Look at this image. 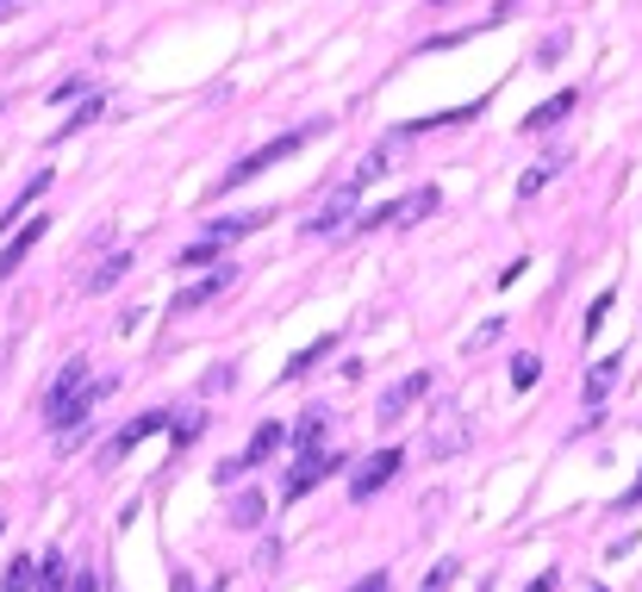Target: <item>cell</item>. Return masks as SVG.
I'll list each match as a JSON object with an SVG mask.
<instances>
[{"label": "cell", "instance_id": "6da1fadb", "mask_svg": "<svg viewBox=\"0 0 642 592\" xmlns=\"http://www.w3.org/2000/svg\"><path fill=\"white\" fill-rule=\"evenodd\" d=\"M113 393V381H94L88 387V362H63V375L50 381V393H44V418H50V431H76L88 412H94V400H106Z\"/></svg>", "mask_w": 642, "mask_h": 592}, {"label": "cell", "instance_id": "7a4b0ae2", "mask_svg": "<svg viewBox=\"0 0 642 592\" xmlns=\"http://www.w3.org/2000/svg\"><path fill=\"white\" fill-rule=\"evenodd\" d=\"M312 132H325V125H300V132H288V137H274V144H262V150H256V156H244V163H237V169L225 175V188H244L250 175L274 169V163H288V156L300 150V144H312Z\"/></svg>", "mask_w": 642, "mask_h": 592}, {"label": "cell", "instance_id": "3957f363", "mask_svg": "<svg viewBox=\"0 0 642 592\" xmlns=\"http://www.w3.org/2000/svg\"><path fill=\"white\" fill-rule=\"evenodd\" d=\"M356 206H362V188L350 181V188H337L331 200H325V206L312 212V219H306L300 231H306V237H337V231H343V225L356 219Z\"/></svg>", "mask_w": 642, "mask_h": 592}, {"label": "cell", "instance_id": "277c9868", "mask_svg": "<svg viewBox=\"0 0 642 592\" xmlns=\"http://www.w3.org/2000/svg\"><path fill=\"white\" fill-rule=\"evenodd\" d=\"M399 468H406V449H374V456L350 474V499H374L393 474H399Z\"/></svg>", "mask_w": 642, "mask_h": 592}, {"label": "cell", "instance_id": "5b68a950", "mask_svg": "<svg viewBox=\"0 0 642 592\" xmlns=\"http://www.w3.org/2000/svg\"><path fill=\"white\" fill-rule=\"evenodd\" d=\"M337 468H343V456H337V449H318V456L306 449V456H300V468L288 474V487H281V499H306L312 487H318V480H331Z\"/></svg>", "mask_w": 642, "mask_h": 592}, {"label": "cell", "instance_id": "8992f818", "mask_svg": "<svg viewBox=\"0 0 642 592\" xmlns=\"http://www.w3.org/2000/svg\"><path fill=\"white\" fill-rule=\"evenodd\" d=\"M425 393H430V375H406V381H393L387 393H381L374 418H381V424H399L412 412V400H425Z\"/></svg>", "mask_w": 642, "mask_h": 592}, {"label": "cell", "instance_id": "52a82bcc", "mask_svg": "<svg viewBox=\"0 0 642 592\" xmlns=\"http://www.w3.org/2000/svg\"><path fill=\"white\" fill-rule=\"evenodd\" d=\"M281 437H288V431H281L274 418H262V424H256V437H250V449H244L237 461H225V468H218V480H237L244 468H256V461H269L274 449H281Z\"/></svg>", "mask_w": 642, "mask_h": 592}, {"label": "cell", "instance_id": "ba28073f", "mask_svg": "<svg viewBox=\"0 0 642 592\" xmlns=\"http://www.w3.org/2000/svg\"><path fill=\"white\" fill-rule=\"evenodd\" d=\"M225 287H237V268H232V263H225V268H213V275H206V281H200V287H188V293H176L169 306H176V312L213 306V300H218V293H225Z\"/></svg>", "mask_w": 642, "mask_h": 592}, {"label": "cell", "instance_id": "9c48e42d", "mask_svg": "<svg viewBox=\"0 0 642 592\" xmlns=\"http://www.w3.org/2000/svg\"><path fill=\"white\" fill-rule=\"evenodd\" d=\"M269 225V212H232V219H213V225H206V244H244V237H250V231H262Z\"/></svg>", "mask_w": 642, "mask_h": 592}, {"label": "cell", "instance_id": "30bf717a", "mask_svg": "<svg viewBox=\"0 0 642 592\" xmlns=\"http://www.w3.org/2000/svg\"><path fill=\"white\" fill-rule=\"evenodd\" d=\"M156 431H162V412H137L132 424H125V431H119L113 443H106V461H119V456H132L137 443L144 437H156Z\"/></svg>", "mask_w": 642, "mask_h": 592}, {"label": "cell", "instance_id": "8fae6325", "mask_svg": "<svg viewBox=\"0 0 642 592\" xmlns=\"http://www.w3.org/2000/svg\"><path fill=\"white\" fill-rule=\"evenodd\" d=\"M611 387H618V356H605V362H593V368H586V387H581L586 412H599V405L611 400Z\"/></svg>", "mask_w": 642, "mask_h": 592}, {"label": "cell", "instance_id": "7c38bea8", "mask_svg": "<svg viewBox=\"0 0 642 592\" xmlns=\"http://www.w3.org/2000/svg\"><path fill=\"white\" fill-rule=\"evenodd\" d=\"M44 193H50V169H38V175H32V181L20 188V200H13V206L0 212V231H13V219H25V212H32V206L44 200Z\"/></svg>", "mask_w": 642, "mask_h": 592}, {"label": "cell", "instance_id": "4fadbf2b", "mask_svg": "<svg viewBox=\"0 0 642 592\" xmlns=\"http://www.w3.org/2000/svg\"><path fill=\"white\" fill-rule=\"evenodd\" d=\"M567 113H574V94H567V88H562V94H549L543 107H537V113H525V132L537 137V132H549V125H562Z\"/></svg>", "mask_w": 642, "mask_h": 592}, {"label": "cell", "instance_id": "5bb4252c", "mask_svg": "<svg viewBox=\"0 0 642 592\" xmlns=\"http://www.w3.org/2000/svg\"><path fill=\"white\" fill-rule=\"evenodd\" d=\"M44 231H50V219H25V225H20V237H13V249L0 256V275H13V268H20L25 256H32V244H38Z\"/></svg>", "mask_w": 642, "mask_h": 592}, {"label": "cell", "instance_id": "9a60e30c", "mask_svg": "<svg viewBox=\"0 0 642 592\" xmlns=\"http://www.w3.org/2000/svg\"><path fill=\"white\" fill-rule=\"evenodd\" d=\"M106 113V94H81V107L69 119H63V132H57V144H50V150H63V137H76V132H88V125H94V119Z\"/></svg>", "mask_w": 642, "mask_h": 592}, {"label": "cell", "instance_id": "2e32d148", "mask_svg": "<svg viewBox=\"0 0 642 592\" xmlns=\"http://www.w3.org/2000/svg\"><path fill=\"white\" fill-rule=\"evenodd\" d=\"M38 568L44 561H32V555H13V568L0 573V592H38Z\"/></svg>", "mask_w": 642, "mask_h": 592}, {"label": "cell", "instance_id": "e0dca14e", "mask_svg": "<svg viewBox=\"0 0 642 592\" xmlns=\"http://www.w3.org/2000/svg\"><path fill=\"white\" fill-rule=\"evenodd\" d=\"M331 349H337V337H331V331H325V337H312V344H306V349H300V356H293V362H288V381H300V375H312V368L325 362Z\"/></svg>", "mask_w": 642, "mask_h": 592}, {"label": "cell", "instance_id": "ac0fdd59", "mask_svg": "<svg viewBox=\"0 0 642 592\" xmlns=\"http://www.w3.org/2000/svg\"><path fill=\"white\" fill-rule=\"evenodd\" d=\"M555 175H562V150H555V156H543L537 169H525V181H518V200H537V193H543L549 181H555Z\"/></svg>", "mask_w": 642, "mask_h": 592}, {"label": "cell", "instance_id": "d6986e66", "mask_svg": "<svg viewBox=\"0 0 642 592\" xmlns=\"http://www.w3.org/2000/svg\"><path fill=\"white\" fill-rule=\"evenodd\" d=\"M125 268H132V249H113V256H106V263H100L94 275H88V293H106V287H113L119 275H125Z\"/></svg>", "mask_w": 642, "mask_h": 592}, {"label": "cell", "instance_id": "ffe728a7", "mask_svg": "<svg viewBox=\"0 0 642 592\" xmlns=\"http://www.w3.org/2000/svg\"><path fill=\"white\" fill-rule=\"evenodd\" d=\"M455 449H468V424L443 418V424H437V437H430V456L443 461V456H455Z\"/></svg>", "mask_w": 642, "mask_h": 592}, {"label": "cell", "instance_id": "44dd1931", "mask_svg": "<svg viewBox=\"0 0 642 592\" xmlns=\"http://www.w3.org/2000/svg\"><path fill=\"white\" fill-rule=\"evenodd\" d=\"M387 169H393V144H381V150H374L369 163H356V175H350V181H356V188H374V181H381Z\"/></svg>", "mask_w": 642, "mask_h": 592}, {"label": "cell", "instance_id": "7402d4cb", "mask_svg": "<svg viewBox=\"0 0 642 592\" xmlns=\"http://www.w3.org/2000/svg\"><path fill=\"white\" fill-rule=\"evenodd\" d=\"M237 524V530H250V524H262V493H237L232 499V512H225Z\"/></svg>", "mask_w": 642, "mask_h": 592}, {"label": "cell", "instance_id": "603a6c76", "mask_svg": "<svg viewBox=\"0 0 642 592\" xmlns=\"http://www.w3.org/2000/svg\"><path fill=\"white\" fill-rule=\"evenodd\" d=\"M69 587H76V573L63 568V561H44L38 568V592H69Z\"/></svg>", "mask_w": 642, "mask_h": 592}, {"label": "cell", "instance_id": "cb8c5ba5", "mask_svg": "<svg viewBox=\"0 0 642 592\" xmlns=\"http://www.w3.org/2000/svg\"><path fill=\"white\" fill-rule=\"evenodd\" d=\"M455 573H462V561H455V555H443V561L425 573V592H449V580H455Z\"/></svg>", "mask_w": 642, "mask_h": 592}, {"label": "cell", "instance_id": "d4e9b609", "mask_svg": "<svg viewBox=\"0 0 642 592\" xmlns=\"http://www.w3.org/2000/svg\"><path fill=\"white\" fill-rule=\"evenodd\" d=\"M325 412H306V418H300V449H318V443H325Z\"/></svg>", "mask_w": 642, "mask_h": 592}, {"label": "cell", "instance_id": "484cf974", "mask_svg": "<svg viewBox=\"0 0 642 592\" xmlns=\"http://www.w3.org/2000/svg\"><path fill=\"white\" fill-rule=\"evenodd\" d=\"M200 424H206V412H200V405H194V412H181V418H176V449H188V443L200 437Z\"/></svg>", "mask_w": 642, "mask_h": 592}, {"label": "cell", "instance_id": "4316f807", "mask_svg": "<svg viewBox=\"0 0 642 592\" xmlns=\"http://www.w3.org/2000/svg\"><path fill=\"white\" fill-rule=\"evenodd\" d=\"M537 375H543L537 356H518V362H511V381H518V387H537Z\"/></svg>", "mask_w": 642, "mask_h": 592}, {"label": "cell", "instance_id": "83f0119b", "mask_svg": "<svg viewBox=\"0 0 642 592\" xmlns=\"http://www.w3.org/2000/svg\"><path fill=\"white\" fill-rule=\"evenodd\" d=\"M605 312H611V293H599V300H593V306H586V337H593V331L605 325Z\"/></svg>", "mask_w": 642, "mask_h": 592}, {"label": "cell", "instance_id": "f1b7e54d", "mask_svg": "<svg viewBox=\"0 0 642 592\" xmlns=\"http://www.w3.org/2000/svg\"><path fill=\"white\" fill-rule=\"evenodd\" d=\"M499 331H506V325H499V319H487V325H481V331H474V337H468V349H487L493 337H499Z\"/></svg>", "mask_w": 642, "mask_h": 592}, {"label": "cell", "instance_id": "f546056e", "mask_svg": "<svg viewBox=\"0 0 642 592\" xmlns=\"http://www.w3.org/2000/svg\"><path fill=\"white\" fill-rule=\"evenodd\" d=\"M76 94H88V81H57V88H50V100H57V107H63V100H76Z\"/></svg>", "mask_w": 642, "mask_h": 592}, {"label": "cell", "instance_id": "4dcf8cb0", "mask_svg": "<svg viewBox=\"0 0 642 592\" xmlns=\"http://www.w3.org/2000/svg\"><path fill=\"white\" fill-rule=\"evenodd\" d=\"M350 592H387V573H362V580H356Z\"/></svg>", "mask_w": 642, "mask_h": 592}, {"label": "cell", "instance_id": "1f68e13d", "mask_svg": "<svg viewBox=\"0 0 642 592\" xmlns=\"http://www.w3.org/2000/svg\"><path fill=\"white\" fill-rule=\"evenodd\" d=\"M611 505H618V512H637V505H642V474H637V487H630L623 499H611Z\"/></svg>", "mask_w": 642, "mask_h": 592}, {"label": "cell", "instance_id": "d6a6232c", "mask_svg": "<svg viewBox=\"0 0 642 592\" xmlns=\"http://www.w3.org/2000/svg\"><path fill=\"white\" fill-rule=\"evenodd\" d=\"M69 592H100V580H94V573H76V587H69Z\"/></svg>", "mask_w": 642, "mask_h": 592}, {"label": "cell", "instance_id": "836d02e7", "mask_svg": "<svg viewBox=\"0 0 642 592\" xmlns=\"http://www.w3.org/2000/svg\"><path fill=\"white\" fill-rule=\"evenodd\" d=\"M20 13V0H0V20H13Z\"/></svg>", "mask_w": 642, "mask_h": 592}, {"label": "cell", "instance_id": "e575fe53", "mask_svg": "<svg viewBox=\"0 0 642 592\" xmlns=\"http://www.w3.org/2000/svg\"><path fill=\"white\" fill-rule=\"evenodd\" d=\"M0 530H7V517H0Z\"/></svg>", "mask_w": 642, "mask_h": 592}, {"label": "cell", "instance_id": "d590c367", "mask_svg": "<svg viewBox=\"0 0 642 592\" xmlns=\"http://www.w3.org/2000/svg\"><path fill=\"white\" fill-rule=\"evenodd\" d=\"M506 7H518V0H506Z\"/></svg>", "mask_w": 642, "mask_h": 592}]
</instances>
